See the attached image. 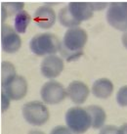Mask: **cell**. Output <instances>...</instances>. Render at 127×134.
I'll return each instance as SVG.
<instances>
[{"label":"cell","mask_w":127,"mask_h":134,"mask_svg":"<svg viewBox=\"0 0 127 134\" xmlns=\"http://www.w3.org/2000/svg\"><path fill=\"white\" fill-rule=\"evenodd\" d=\"M116 101L120 107L127 106V85L119 88L118 92L116 94Z\"/></svg>","instance_id":"obj_19"},{"label":"cell","mask_w":127,"mask_h":134,"mask_svg":"<svg viewBox=\"0 0 127 134\" xmlns=\"http://www.w3.org/2000/svg\"><path fill=\"white\" fill-rule=\"evenodd\" d=\"M2 90L11 100H21L27 93V82L25 77L16 75L7 83L2 85Z\"/></svg>","instance_id":"obj_7"},{"label":"cell","mask_w":127,"mask_h":134,"mask_svg":"<svg viewBox=\"0 0 127 134\" xmlns=\"http://www.w3.org/2000/svg\"><path fill=\"white\" fill-rule=\"evenodd\" d=\"M30 16L26 11L20 12L19 14H17L14 21V27L15 30L18 34H25L26 31V29L30 23Z\"/></svg>","instance_id":"obj_16"},{"label":"cell","mask_w":127,"mask_h":134,"mask_svg":"<svg viewBox=\"0 0 127 134\" xmlns=\"http://www.w3.org/2000/svg\"><path fill=\"white\" fill-rule=\"evenodd\" d=\"M122 43H123L124 47L127 49V31H125L124 34L122 35Z\"/></svg>","instance_id":"obj_24"},{"label":"cell","mask_w":127,"mask_h":134,"mask_svg":"<svg viewBox=\"0 0 127 134\" xmlns=\"http://www.w3.org/2000/svg\"><path fill=\"white\" fill-rule=\"evenodd\" d=\"M67 7L72 17L79 23L87 21L93 16L94 10L91 2H70Z\"/></svg>","instance_id":"obj_12"},{"label":"cell","mask_w":127,"mask_h":134,"mask_svg":"<svg viewBox=\"0 0 127 134\" xmlns=\"http://www.w3.org/2000/svg\"><path fill=\"white\" fill-rule=\"evenodd\" d=\"M9 105H10V98L2 90V93H1V110H2V112H5L9 108Z\"/></svg>","instance_id":"obj_20"},{"label":"cell","mask_w":127,"mask_h":134,"mask_svg":"<svg viewBox=\"0 0 127 134\" xmlns=\"http://www.w3.org/2000/svg\"><path fill=\"white\" fill-rule=\"evenodd\" d=\"M31 52L37 56L52 55L61 48L58 37L53 34H39L31 38L30 42Z\"/></svg>","instance_id":"obj_2"},{"label":"cell","mask_w":127,"mask_h":134,"mask_svg":"<svg viewBox=\"0 0 127 134\" xmlns=\"http://www.w3.org/2000/svg\"><path fill=\"white\" fill-rule=\"evenodd\" d=\"M90 94V90L85 83L75 80L70 83L67 88V95L70 97L74 104H83L88 98Z\"/></svg>","instance_id":"obj_11"},{"label":"cell","mask_w":127,"mask_h":134,"mask_svg":"<svg viewBox=\"0 0 127 134\" xmlns=\"http://www.w3.org/2000/svg\"><path fill=\"white\" fill-rule=\"evenodd\" d=\"M107 21L116 30L127 31V2H112L109 4Z\"/></svg>","instance_id":"obj_5"},{"label":"cell","mask_w":127,"mask_h":134,"mask_svg":"<svg viewBox=\"0 0 127 134\" xmlns=\"http://www.w3.org/2000/svg\"><path fill=\"white\" fill-rule=\"evenodd\" d=\"M118 134H127V124H124L121 127L118 128V131H117Z\"/></svg>","instance_id":"obj_23"},{"label":"cell","mask_w":127,"mask_h":134,"mask_svg":"<svg viewBox=\"0 0 127 134\" xmlns=\"http://www.w3.org/2000/svg\"><path fill=\"white\" fill-rule=\"evenodd\" d=\"M42 101L49 105H56L60 103L67 96V90L58 81L46 82L40 90Z\"/></svg>","instance_id":"obj_6"},{"label":"cell","mask_w":127,"mask_h":134,"mask_svg":"<svg viewBox=\"0 0 127 134\" xmlns=\"http://www.w3.org/2000/svg\"><path fill=\"white\" fill-rule=\"evenodd\" d=\"M24 8L22 2H3L1 4V21L6 20L7 16H14L22 12Z\"/></svg>","instance_id":"obj_15"},{"label":"cell","mask_w":127,"mask_h":134,"mask_svg":"<svg viewBox=\"0 0 127 134\" xmlns=\"http://www.w3.org/2000/svg\"><path fill=\"white\" fill-rule=\"evenodd\" d=\"M91 5H92L94 11H96V10L100 11V10H103L104 8H106L108 3H106V2H91Z\"/></svg>","instance_id":"obj_21"},{"label":"cell","mask_w":127,"mask_h":134,"mask_svg":"<svg viewBox=\"0 0 127 134\" xmlns=\"http://www.w3.org/2000/svg\"><path fill=\"white\" fill-rule=\"evenodd\" d=\"M113 84L108 78H100L93 83L92 93L99 99H107L112 94Z\"/></svg>","instance_id":"obj_13"},{"label":"cell","mask_w":127,"mask_h":134,"mask_svg":"<svg viewBox=\"0 0 127 134\" xmlns=\"http://www.w3.org/2000/svg\"><path fill=\"white\" fill-rule=\"evenodd\" d=\"M63 70V60L55 55H49L41 63V74L46 78H55L59 76Z\"/></svg>","instance_id":"obj_9"},{"label":"cell","mask_w":127,"mask_h":134,"mask_svg":"<svg viewBox=\"0 0 127 134\" xmlns=\"http://www.w3.org/2000/svg\"><path fill=\"white\" fill-rule=\"evenodd\" d=\"M66 122L71 132L83 133L92 125V119L86 109L73 107L66 113Z\"/></svg>","instance_id":"obj_3"},{"label":"cell","mask_w":127,"mask_h":134,"mask_svg":"<svg viewBox=\"0 0 127 134\" xmlns=\"http://www.w3.org/2000/svg\"><path fill=\"white\" fill-rule=\"evenodd\" d=\"M22 45V40L18 32L8 25L1 26V46L4 52L15 53Z\"/></svg>","instance_id":"obj_8"},{"label":"cell","mask_w":127,"mask_h":134,"mask_svg":"<svg viewBox=\"0 0 127 134\" xmlns=\"http://www.w3.org/2000/svg\"><path fill=\"white\" fill-rule=\"evenodd\" d=\"M86 110L91 115V119H92V125L91 126L97 129V128H101L106 121V113L105 111L99 107V106H89L87 107Z\"/></svg>","instance_id":"obj_14"},{"label":"cell","mask_w":127,"mask_h":134,"mask_svg":"<svg viewBox=\"0 0 127 134\" xmlns=\"http://www.w3.org/2000/svg\"><path fill=\"white\" fill-rule=\"evenodd\" d=\"M88 36L84 30L81 27L68 29L63 35V43L61 44V55L67 62L75 61L82 56V49L87 42Z\"/></svg>","instance_id":"obj_1"},{"label":"cell","mask_w":127,"mask_h":134,"mask_svg":"<svg viewBox=\"0 0 127 134\" xmlns=\"http://www.w3.org/2000/svg\"><path fill=\"white\" fill-rule=\"evenodd\" d=\"M118 131V128H116L114 126H112V125H108V126H105L103 129L101 130V133H117Z\"/></svg>","instance_id":"obj_22"},{"label":"cell","mask_w":127,"mask_h":134,"mask_svg":"<svg viewBox=\"0 0 127 134\" xmlns=\"http://www.w3.org/2000/svg\"><path fill=\"white\" fill-rule=\"evenodd\" d=\"M22 115L26 122L35 126H41L48 121L50 114L48 108L40 101H31L24 105Z\"/></svg>","instance_id":"obj_4"},{"label":"cell","mask_w":127,"mask_h":134,"mask_svg":"<svg viewBox=\"0 0 127 134\" xmlns=\"http://www.w3.org/2000/svg\"><path fill=\"white\" fill-rule=\"evenodd\" d=\"M56 13L49 6H40L33 14V21L35 25L44 30L52 27L56 22Z\"/></svg>","instance_id":"obj_10"},{"label":"cell","mask_w":127,"mask_h":134,"mask_svg":"<svg viewBox=\"0 0 127 134\" xmlns=\"http://www.w3.org/2000/svg\"><path fill=\"white\" fill-rule=\"evenodd\" d=\"M15 75L16 71L13 64L9 63V62H3L1 64V83H2V85L7 83Z\"/></svg>","instance_id":"obj_18"},{"label":"cell","mask_w":127,"mask_h":134,"mask_svg":"<svg viewBox=\"0 0 127 134\" xmlns=\"http://www.w3.org/2000/svg\"><path fill=\"white\" fill-rule=\"evenodd\" d=\"M58 19H59V22L61 23L62 26H66V27H70V29L76 27L80 24L72 17V15L68 10V7H63L61 9L59 12V15H58Z\"/></svg>","instance_id":"obj_17"}]
</instances>
